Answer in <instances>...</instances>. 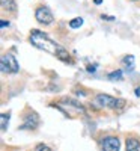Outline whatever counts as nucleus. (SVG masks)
<instances>
[{
    "label": "nucleus",
    "mask_w": 140,
    "mask_h": 151,
    "mask_svg": "<svg viewBox=\"0 0 140 151\" xmlns=\"http://www.w3.org/2000/svg\"><path fill=\"white\" fill-rule=\"evenodd\" d=\"M29 41L32 45H35L36 48L42 50V52H47L50 55L56 56L57 59H60L62 62H66V64H72V58L71 55L68 53V50L60 45L59 42L53 41L47 33L38 30V29H33L30 32V36H29Z\"/></svg>",
    "instance_id": "1"
},
{
    "label": "nucleus",
    "mask_w": 140,
    "mask_h": 151,
    "mask_svg": "<svg viewBox=\"0 0 140 151\" xmlns=\"http://www.w3.org/2000/svg\"><path fill=\"white\" fill-rule=\"evenodd\" d=\"M96 103L101 106V107H107V109H122L125 106V100L122 98H114L111 95H107V94H98L96 95Z\"/></svg>",
    "instance_id": "2"
},
{
    "label": "nucleus",
    "mask_w": 140,
    "mask_h": 151,
    "mask_svg": "<svg viewBox=\"0 0 140 151\" xmlns=\"http://www.w3.org/2000/svg\"><path fill=\"white\" fill-rule=\"evenodd\" d=\"M35 18L36 21L39 23V24H44V26H50V24H53L54 21V15H53V12L50 11L48 6H38L36 11H35Z\"/></svg>",
    "instance_id": "3"
},
{
    "label": "nucleus",
    "mask_w": 140,
    "mask_h": 151,
    "mask_svg": "<svg viewBox=\"0 0 140 151\" xmlns=\"http://www.w3.org/2000/svg\"><path fill=\"white\" fill-rule=\"evenodd\" d=\"M0 68L6 74H15V73H18L20 65H18L17 59L8 53V55H3L2 59H0Z\"/></svg>",
    "instance_id": "4"
},
{
    "label": "nucleus",
    "mask_w": 140,
    "mask_h": 151,
    "mask_svg": "<svg viewBox=\"0 0 140 151\" xmlns=\"http://www.w3.org/2000/svg\"><path fill=\"white\" fill-rule=\"evenodd\" d=\"M103 151H119L121 150V141L116 136H106L101 142Z\"/></svg>",
    "instance_id": "5"
},
{
    "label": "nucleus",
    "mask_w": 140,
    "mask_h": 151,
    "mask_svg": "<svg viewBox=\"0 0 140 151\" xmlns=\"http://www.w3.org/2000/svg\"><path fill=\"white\" fill-rule=\"evenodd\" d=\"M38 125H39V116L36 113H32L27 118H24V122L20 125V129H27V130H35Z\"/></svg>",
    "instance_id": "6"
},
{
    "label": "nucleus",
    "mask_w": 140,
    "mask_h": 151,
    "mask_svg": "<svg viewBox=\"0 0 140 151\" xmlns=\"http://www.w3.org/2000/svg\"><path fill=\"white\" fill-rule=\"evenodd\" d=\"M125 151H140V141L137 137H126L125 142Z\"/></svg>",
    "instance_id": "7"
},
{
    "label": "nucleus",
    "mask_w": 140,
    "mask_h": 151,
    "mask_svg": "<svg viewBox=\"0 0 140 151\" xmlns=\"http://www.w3.org/2000/svg\"><path fill=\"white\" fill-rule=\"evenodd\" d=\"M0 6L5 12H15L17 9V3L15 0H0Z\"/></svg>",
    "instance_id": "8"
},
{
    "label": "nucleus",
    "mask_w": 140,
    "mask_h": 151,
    "mask_svg": "<svg viewBox=\"0 0 140 151\" xmlns=\"http://www.w3.org/2000/svg\"><path fill=\"white\" fill-rule=\"evenodd\" d=\"M107 79H109V80H111V82H114V80H122V79H124V74H122V71H121V70H114V71L109 73Z\"/></svg>",
    "instance_id": "9"
},
{
    "label": "nucleus",
    "mask_w": 140,
    "mask_h": 151,
    "mask_svg": "<svg viewBox=\"0 0 140 151\" xmlns=\"http://www.w3.org/2000/svg\"><path fill=\"white\" fill-rule=\"evenodd\" d=\"M124 65L126 67V70H128V71H133V68H134V56H125L124 58Z\"/></svg>",
    "instance_id": "10"
},
{
    "label": "nucleus",
    "mask_w": 140,
    "mask_h": 151,
    "mask_svg": "<svg viewBox=\"0 0 140 151\" xmlns=\"http://www.w3.org/2000/svg\"><path fill=\"white\" fill-rule=\"evenodd\" d=\"M81 26H83V18L81 17H75V18H72L69 21V27L71 29H79Z\"/></svg>",
    "instance_id": "11"
},
{
    "label": "nucleus",
    "mask_w": 140,
    "mask_h": 151,
    "mask_svg": "<svg viewBox=\"0 0 140 151\" xmlns=\"http://www.w3.org/2000/svg\"><path fill=\"white\" fill-rule=\"evenodd\" d=\"M9 124V113H2V130L5 132Z\"/></svg>",
    "instance_id": "12"
},
{
    "label": "nucleus",
    "mask_w": 140,
    "mask_h": 151,
    "mask_svg": "<svg viewBox=\"0 0 140 151\" xmlns=\"http://www.w3.org/2000/svg\"><path fill=\"white\" fill-rule=\"evenodd\" d=\"M35 151H53V150L50 148L48 145H45V144H39V145H36Z\"/></svg>",
    "instance_id": "13"
},
{
    "label": "nucleus",
    "mask_w": 140,
    "mask_h": 151,
    "mask_svg": "<svg viewBox=\"0 0 140 151\" xmlns=\"http://www.w3.org/2000/svg\"><path fill=\"white\" fill-rule=\"evenodd\" d=\"M0 26H2V29H5L6 26L9 27V21H6V20H2V23H0Z\"/></svg>",
    "instance_id": "14"
},
{
    "label": "nucleus",
    "mask_w": 140,
    "mask_h": 151,
    "mask_svg": "<svg viewBox=\"0 0 140 151\" xmlns=\"http://www.w3.org/2000/svg\"><path fill=\"white\" fill-rule=\"evenodd\" d=\"M101 18H103V20H111V21L114 20L113 17H107V15H101Z\"/></svg>",
    "instance_id": "15"
},
{
    "label": "nucleus",
    "mask_w": 140,
    "mask_h": 151,
    "mask_svg": "<svg viewBox=\"0 0 140 151\" xmlns=\"http://www.w3.org/2000/svg\"><path fill=\"white\" fill-rule=\"evenodd\" d=\"M94 2H95V5H101V3H103V0H94Z\"/></svg>",
    "instance_id": "16"
},
{
    "label": "nucleus",
    "mask_w": 140,
    "mask_h": 151,
    "mask_svg": "<svg viewBox=\"0 0 140 151\" xmlns=\"http://www.w3.org/2000/svg\"><path fill=\"white\" fill-rule=\"evenodd\" d=\"M136 95H139V97H140V88H137V89H136Z\"/></svg>",
    "instance_id": "17"
},
{
    "label": "nucleus",
    "mask_w": 140,
    "mask_h": 151,
    "mask_svg": "<svg viewBox=\"0 0 140 151\" xmlns=\"http://www.w3.org/2000/svg\"><path fill=\"white\" fill-rule=\"evenodd\" d=\"M131 2H137V0H131Z\"/></svg>",
    "instance_id": "18"
}]
</instances>
